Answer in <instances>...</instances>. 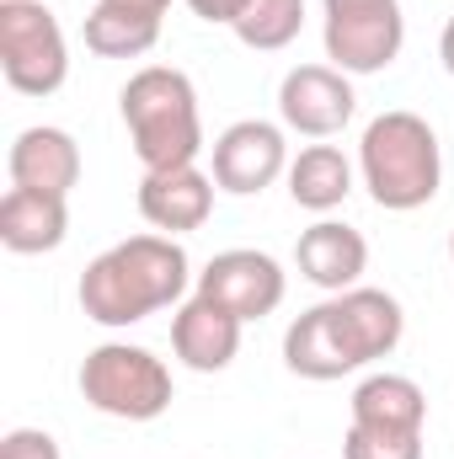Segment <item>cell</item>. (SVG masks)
<instances>
[{
    "mask_svg": "<svg viewBox=\"0 0 454 459\" xmlns=\"http://www.w3.org/2000/svg\"><path fill=\"white\" fill-rule=\"evenodd\" d=\"M240 316H230L225 305L193 294L177 316H171V352L193 368V374H220L240 352Z\"/></svg>",
    "mask_w": 454,
    "mask_h": 459,
    "instance_id": "cell-14",
    "label": "cell"
},
{
    "mask_svg": "<svg viewBox=\"0 0 454 459\" xmlns=\"http://www.w3.org/2000/svg\"><path fill=\"white\" fill-rule=\"evenodd\" d=\"M358 177L369 198L390 214H412L433 204L444 182V155H439V134L428 128V117L406 108L374 117L358 139Z\"/></svg>",
    "mask_w": 454,
    "mask_h": 459,
    "instance_id": "cell-4",
    "label": "cell"
},
{
    "mask_svg": "<svg viewBox=\"0 0 454 459\" xmlns=\"http://www.w3.org/2000/svg\"><path fill=\"white\" fill-rule=\"evenodd\" d=\"M439 59H444V70L454 75V16H450V27H444V38H439Z\"/></svg>",
    "mask_w": 454,
    "mask_h": 459,
    "instance_id": "cell-24",
    "label": "cell"
},
{
    "mask_svg": "<svg viewBox=\"0 0 454 459\" xmlns=\"http://www.w3.org/2000/svg\"><path fill=\"white\" fill-rule=\"evenodd\" d=\"M358 113L353 81L342 75L337 65H294L278 86V117L284 128L305 134V139H332L342 134Z\"/></svg>",
    "mask_w": 454,
    "mask_h": 459,
    "instance_id": "cell-10",
    "label": "cell"
},
{
    "mask_svg": "<svg viewBox=\"0 0 454 459\" xmlns=\"http://www.w3.org/2000/svg\"><path fill=\"white\" fill-rule=\"evenodd\" d=\"M139 214L161 235H188L204 230L214 214V177L198 166H171V171H144L139 182Z\"/></svg>",
    "mask_w": 454,
    "mask_h": 459,
    "instance_id": "cell-11",
    "label": "cell"
},
{
    "mask_svg": "<svg viewBox=\"0 0 454 459\" xmlns=\"http://www.w3.org/2000/svg\"><path fill=\"white\" fill-rule=\"evenodd\" d=\"M342 459H423V433H396V428H358V422H347Z\"/></svg>",
    "mask_w": 454,
    "mask_h": 459,
    "instance_id": "cell-20",
    "label": "cell"
},
{
    "mask_svg": "<svg viewBox=\"0 0 454 459\" xmlns=\"http://www.w3.org/2000/svg\"><path fill=\"white\" fill-rule=\"evenodd\" d=\"M70 235V204L59 193H32V187H5L0 198V246L11 256H43L59 251Z\"/></svg>",
    "mask_w": 454,
    "mask_h": 459,
    "instance_id": "cell-15",
    "label": "cell"
},
{
    "mask_svg": "<svg viewBox=\"0 0 454 459\" xmlns=\"http://www.w3.org/2000/svg\"><path fill=\"white\" fill-rule=\"evenodd\" d=\"M81 395L92 411L118 417V422H155L171 411V368L134 342H102L81 363Z\"/></svg>",
    "mask_w": 454,
    "mask_h": 459,
    "instance_id": "cell-5",
    "label": "cell"
},
{
    "mask_svg": "<svg viewBox=\"0 0 454 459\" xmlns=\"http://www.w3.org/2000/svg\"><path fill=\"white\" fill-rule=\"evenodd\" d=\"M305 27V0H246L240 16L230 22V32L257 48V54H273V48H289Z\"/></svg>",
    "mask_w": 454,
    "mask_h": 459,
    "instance_id": "cell-18",
    "label": "cell"
},
{
    "mask_svg": "<svg viewBox=\"0 0 454 459\" xmlns=\"http://www.w3.org/2000/svg\"><path fill=\"white\" fill-rule=\"evenodd\" d=\"M0 459H65V455H59L54 433H43V428H11L0 438Z\"/></svg>",
    "mask_w": 454,
    "mask_h": 459,
    "instance_id": "cell-21",
    "label": "cell"
},
{
    "mask_svg": "<svg viewBox=\"0 0 454 459\" xmlns=\"http://www.w3.org/2000/svg\"><path fill=\"white\" fill-rule=\"evenodd\" d=\"M108 11H123V16H139V22H161L171 11V0H97Z\"/></svg>",
    "mask_w": 454,
    "mask_h": 459,
    "instance_id": "cell-22",
    "label": "cell"
},
{
    "mask_svg": "<svg viewBox=\"0 0 454 459\" xmlns=\"http://www.w3.org/2000/svg\"><path fill=\"white\" fill-rule=\"evenodd\" d=\"M209 150H214V171H209L214 187L220 193H235V198H251V193L273 187L278 177H289V139L267 117L230 123Z\"/></svg>",
    "mask_w": 454,
    "mask_h": 459,
    "instance_id": "cell-8",
    "label": "cell"
},
{
    "mask_svg": "<svg viewBox=\"0 0 454 459\" xmlns=\"http://www.w3.org/2000/svg\"><path fill=\"white\" fill-rule=\"evenodd\" d=\"M155 43H161V22H139L108 5H92L86 16V48L97 59H144Z\"/></svg>",
    "mask_w": 454,
    "mask_h": 459,
    "instance_id": "cell-19",
    "label": "cell"
},
{
    "mask_svg": "<svg viewBox=\"0 0 454 459\" xmlns=\"http://www.w3.org/2000/svg\"><path fill=\"white\" fill-rule=\"evenodd\" d=\"M284 289H289L284 267L267 251H251V246H235V251L209 256V267L198 273V294L214 299V305H225L230 316H240V321L273 316L284 305Z\"/></svg>",
    "mask_w": 454,
    "mask_h": 459,
    "instance_id": "cell-9",
    "label": "cell"
},
{
    "mask_svg": "<svg viewBox=\"0 0 454 459\" xmlns=\"http://www.w3.org/2000/svg\"><path fill=\"white\" fill-rule=\"evenodd\" d=\"M193 283V262L177 235H128L86 262L81 273V310L97 326H134L166 305H177Z\"/></svg>",
    "mask_w": 454,
    "mask_h": 459,
    "instance_id": "cell-2",
    "label": "cell"
},
{
    "mask_svg": "<svg viewBox=\"0 0 454 459\" xmlns=\"http://www.w3.org/2000/svg\"><path fill=\"white\" fill-rule=\"evenodd\" d=\"M0 75L22 97H54L70 81V43L43 0H0Z\"/></svg>",
    "mask_w": 454,
    "mask_h": 459,
    "instance_id": "cell-6",
    "label": "cell"
},
{
    "mask_svg": "<svg viewBox=\"0 0 454 459\" xmlns=\"http://www.w3.org/2000/svg\"><path fill=\"white\" fill-rule=\"evenodd\" d=\"M294 262H300L305 283H316L327 294H347V289H358V278L369 267V240L342 220H316L310 230H300Z\"/></svg>",
    "mask_w": 454,
    "mask_h": 459,
    "instance_id": "cell-13",
    "label": "cell"
},
{
    "mask_svg": "<svg viewBox=\"0 0 454 459\" xmlns=\"http://www.w3.org/2000/svg\"><path fill=\"white\" fill-rule=\"evenodd\" d=\"M5 171H11V187L70 198V187L81 182V144L65 128H54V123H32V128H22L11 139Z\"/></svg>",
    "mask_w": 454,
    "mask_h": 459,
    "instance_id": "cell-12",
    "label": "cell"
},
{
    "mask_svg": "<svg viewBox=\"0 0 454 459\" xmlns=\"http://www.w3.org/2000/svg\"><path fill=\"white\" fill-rule=\"evenodd\" d=\"M118 108L128 123L134 155L144 171H171V166H198L204 155V117H198V91L182 70L171 65H144L128 75L118 91Z\"/></svg>",
    "mask_w": 454,
    "mask_h": 459,
    "instance_id": "cell-3",
    "label": "cell"
},
{
    "mask_svg": "<svg viewBox=\"0 0 454 459\" xmlns=\"http://www.w3.org/2000/svg\"><path fill=\"white\" fill-rule=\"evenodd\" d=\"M188 5H193V16H198V22H220V27H230V22L240 16V5H246V0H188Z\"/></svg>",
    "mask_w": 454,
    "mask_h": 459,
    "instance_id": "cell-23",
    "label": "cell"
},
{
    "mask_svg": "<svg viewBox=\"0 0 454 459\" xmlns=\"http://www.w3.org/2000/svg\"><path fill=\"white\" fill-rule=\"evenodd\" d=\"M401 332H406L401 299L358 283L347 294L321 299L316 310H305L284 332V363H289V374L327 385V379H342L374 358H390L401 347Z\"/></svg>",
    "mask_w": 454,
    "mask_h": 459,
    "instance_id": "cell-1",
    "label": "cell"
},
{
    "mask_svg": "<svg viewBox=\"0 0 454 459\" xmlns=\"http://www.w3.org/2000/svg\"><path fill=\"white\" fill-rule=\"evenodd\" d=\"M450 256H454V235H450Z\"/></svg>",
    "mask_w": 454,
    "mask_h": 459,
    "instance_id": "cell-25",
    "label": "cell"
},
{
    "mask_svg": "<svg viewBox=\"0 0 454 459\" xmlns=\"http://www.w3.org/2000/svg\"><path fill=\"white\" fill-rule=\"evenodd\" d=\"M353 422L358 428H396V433H423L428 422V395L406 374H369L353 390Z\"/></svg>",
    "mask_w": 454,
    "mask_h": 459,
    "instance_id": "cell-16",
    "label": "cell"
},
{
    "mask_svg": "<svg viewBox=\"0 0 454 459\" xmlns=\"http://www.w3.org/2000/svg\"><path fill=\"white\" fill-rule=\"evenodd\" d=\"M353 193V160L337 144H305L289 160V198L310 214H332Z\"/></svg>",
    "mask_w": 454,
    "mask_h": 459,
    "instance_id": "cell-17",
    "label": "cell"
},
{
    "mask_svg": "<svg viewBox=\"0 0 454 459\" xmlns=\"http://www.w3.org/2000/svg\"><path fill=\"white\" fill-rule=\"evenodd\" d=\"M321 38L342 75H380L406 43L401 0H321Z\"/></svg>",
    "mask_w": 454,
    "mask_h": 459,
    "instance_id": "cell-7",
    "label": "cell"
}]
</instances>
